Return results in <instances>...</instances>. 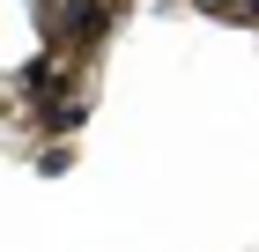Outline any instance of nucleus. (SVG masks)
I'll list each match as a JSON object with an SVG mask.
<instances>
[{"mask_svg":"<svg viewBox=\"0 0 259 252\" xmlns=\"http://www.w3.org/2000/svg\"><path fill=\"white\" fill-rule=\"evenodd\" d=\"M111 0H67L60 8V45H74V52H97V38L111 30Z\"/></svg>","mask_w":259,"mask_h":252,"instance_id":"nucleus-1","label":"nucleus"},{"mask_svg":"<svg viewBox=\"0 0 259 252\" xmlns=\"http://www.w3.org/2000/svg\"><path fill=\"white\" fill-rule=\"evenodd\" d=\"M37 126L45 134H74V126H89V104L67 97V104H37Z\"/></svg>","mask_w":259,"mask_h":252,"instance_id":"nucleus-2","label":"nucleus"},{"mask_svg":"<svg viewBox=\"0 0 259 252\" xmlns=\"http://www.w3.org/2000/svg\"><path fill=\"white\" fill-rule=\"evenodd\" d=\"M67 163H74V156H67V149H60V141H52V149H37V171H45V178H60V171H67Z\"/></svg>","mask_w":259,"mask_h":252,"instance_id":"nucleus-3","label":"nucleus"},{"mask_svg":"<svg viewBox=\"0 0 259 252\" xmlns=\"http://www.w3.org/2000/svg\"><path fill=\"white\" fill-rule=\"evenodd\" d=\"M200 15H215V22H237V0H193Z\"/></svg>","mask_w":259,"mask_h":252,"instance_id":"nucleus-4","label":"nucleus"},{"mask_svg":"<svg viewBox=\"0 0 259 252\" xmlns=\"http://www.w3.org/2000/svg\"><path fill=\"white\" fill-rule=\"evenodd\" d=\"M237 22H259V0H237Z\"/></svg>","mask_w":259,"mask_h":252,"instance_id":"nucleus-5","label":"nucleus"}]
</instances>
